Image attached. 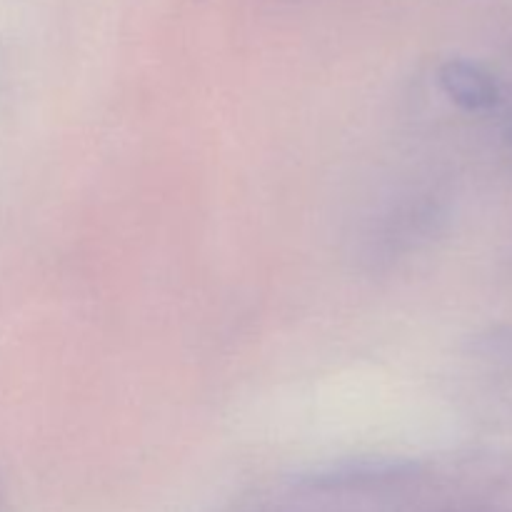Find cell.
I'll return each mask as SVG.
<instances>
[{
	"mask_svg": "<svg viewBox=\"0 0 512 512\" xmlns=\"http://www.w3.org/2000/svg\"><path fill=\"white\" fill-rule=\"evenodd\" d=\"M443 88L465 110H488L498 103V88L488 73L470 63H448L443 68Z\"/></svg>",
	"mask_w": 512,
	"mask_h": 512,
	"instance_id": "1",
	"label": "cell"
}]
</instances>
